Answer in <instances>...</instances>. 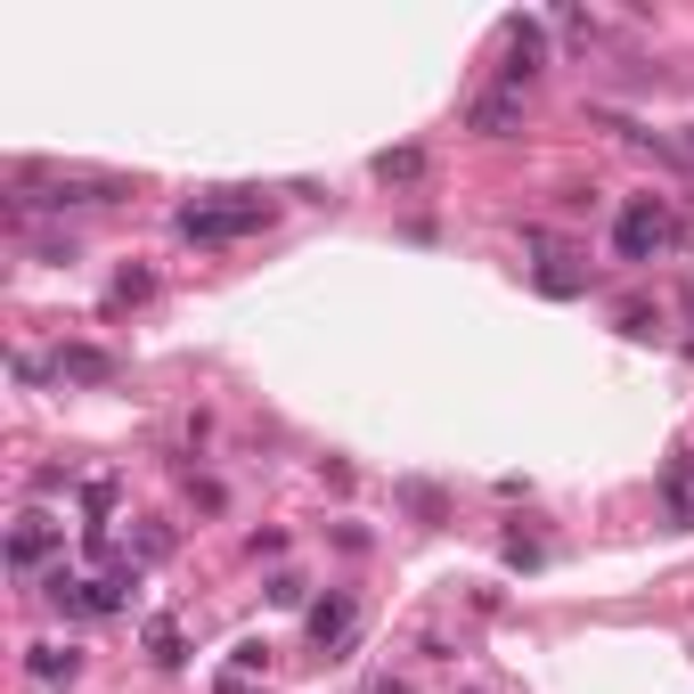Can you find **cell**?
<instances>
[{
    "instance_id": "cell-6",
    "label": "cell",
    "mask_w": 694,
    "mask_h": 694,
    "mask_svg": "<svg viewBox=\"0 0 694 694\" xmlns=\"http://www.w3.org/2000/svg\"><path fill=\"white\" fill-rule=\"evenodd\" d=\"M25 670H33L41 686H74V679H82V654H74V645H33Z\"/></svg>"
},
{
    "instance_id": "cell-9",
    "label": "cell",
    "mask_w": 694,
    "mask_h": 694,
    "mask_svg": "<svg viewBox=\"0 0 694 694\" xmlns=\"http://www.w3.org/2000/svg\"><path fill=\"white\" fill-rule=\"evenodd\" d=\"M147 654H156V670H180V662H188V645H180V629H172V621H156V629H147Z\"/></svg>"
},
{
    "instance_id": "cell-3",
    "label": "cell",
    "mask_w": 694,
    "mask_h": 694,
    "mask_svg": "<svg viewBox=\"0 0 694 694\" xmlns=\"http://www.w3.org/2000/svg\"><path fill=\"white\" fill-rule=\"evenodd\" d=\"M57 539H66V523H50V515H25V523L9 532V564H17V572H33V564L57 548Z\"/></svg>"
},
{
    "instance_id": "cell-5",
    "label": "cell",
    "mask_w": 694,
    "mask_h": 694,
    "mask_svg": "<svg viewBox=\"0 0 694 694\" xmlns=\"http://www.w3.org/2000/svg\"><path fill=\"white\" fill-rule=\"evenodd\" d=\"M351 613H360V604H351L344 588L319 597V604H311V645H344V638H351Z\"/></svg>"
},
{
    "instance_id": "cell-12",
    "label": "cell",
    "mask_w": 694,
    "mask_h": 694,
    "mask_svg": "<svg viewBox=\"0 0 694 694\" xmlns=\"http://www.w3.org/2000/svg\"><path fill=\"white\" fill-rule=\"evenodd\" d=\"M401 498H409V507H417V515H425V523L441 515V491H425V482H409V491H401Z\"/></svg>"
},
{
    "instance_id": "cell-4",
    "label": "cell",
    "mask_w": 694,
    "mask_h": 694,
    "mask_svg": "<svg viewBox=\"0 0 694 694\" xmlns=\"http://www.w3.org/2000/svg\"><path fill=\"white\" fill-rule=\"evenodd\" d=\"M515 123H523V98L515 91H491V98H474V107H466V132H482V139H507Z\"/></svg>"
},
{
    "instance_id": "cell-2",
    "label": "cell",
    "mask_w": 694,
    "mask_h": 694,
    "mask_svg": "<svg viewBox=\"0 0 694 694\" xmlns=\"http://www.w3.org/2000/svg\"><path fill=\"white\" fill-rule=\"evenodd\" d=\"M262 221H270V204L238 188V204H188V213H180V238H197V245H229V238H245V229H262Z\"/></svg>"
},
{
    "instance_id": "cell-1",
    "label": "cell",
    "mask_w": 694,
    "mask_h": 694,
    "mask_svg": "<svg viewBox=\"0 0 694 694\" xmlns=\"http://www.w3.org/2000/svg\"><path fill=\"white\" fill-rule=\"evenodd\" d=\"M679 245H686V229L670 221L654 197L621 204V221H613V254H621V262H654V254H679Z\"/></svg>"
},
{
    "instance_id": "cell-8",
    "label": "cell",
    "mask_w": 694,
    "mask_h": 694,
    "mask_svg": "<svg viewBox=\"0 0 694 694\" xmlns=\"http://www.w3.org/2000/svg\"><path fill=\"white\" fill-rule=\"evenodd\" d=\"M376 180H392V188L425 180V147H385V156H376Z\"/></svg>"
},
{
    "instance_id": "cell-10",
    "label": "cell",
    "mask_w": 694,
    "mask_h": 694,
    "mask_svg": "<svg viewBox=\"0 0 694 694\" xmlns=\"http://www.w3.org/2000/svg\"><path fill=\"white\" fill-rule=\"evenodd\" d=\"M147 294H156V278H147V270H123V278H115V294H107V303L123 311V303H147Z\"/></svg>"
},
{
    "instance_id": "cell-11",
    "label": "cell",
    "mask_w": 694,
    "mask_h": 694,
    "mask_svg": "<svg viewBox=\"0 0 694 694\" xmlns=\"http://www.w3.org/2000/svg\"><path fill=\"white\" fill-rule=\"evenodd\" d=\"M539 294H580V270H539Z\"/></svg>"
},
{
    "instance_id": "cell-7",
    "label": "cell",
    "mask_w": 694,
    "mask_h": 694,
    "mask_svg": "<svg viewBox=\"0 0 694 694\" xmlns=\"http://www.w3.org/2000/svg\"><path fill=\"white\" fill-rule=\"evenodd\" d=\"M57 376H74V385H115V360L91 351V344H74V351H57Z\"/></svg>"
}]
</instances>
